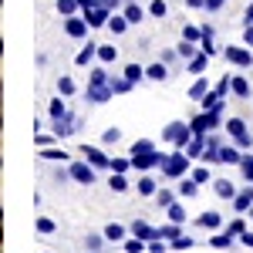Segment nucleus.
<instances>
[{
	"label": "nucleus",
	"mask_w": 253,
	"mask_h": 253,
	"mask_svg": "<svg viewBox=\"0 0 253 253\" xmlns=\"http://www.w3.org/2000/svg\"><path fill=\"white\" fill-rule=\"evenodd\" d=\"M223 61L236 68H253V47H223Z\"/></svg>",
	"instance_id": "nucleus-5"
},
{
	"label": "nucleus",
	"mask_w": 253,
	"mask_h": 253,
	"mask_svg": "<svg viewBox=\"0 0 253 253\" xmlns=\"http://www.w3.org/2000/svg\"><path fill=\"white\" fill-rule=\"evenodd\" d=\"M240 243H243V247H250V250H253V233H250V230H247V233L240 236Z\"/></svg>",
	"instance_id": "nucleus-54"
},
{
	"label": "nucleus",
	"mask_w": 253,
	"mask_h": 253,
	"mask_svg": "<svg viewBox=\"0 0 253 253\" xmlns=\"http://www.w3.org/2000/svg\"><path fill=\"white\" fill-rule=\"evenodd\" d=\"M44 162H71V156L64 152V149H54V145H47V149H41L38 152Z\"/></svg>",
	"instance_id": "nucleus-20"
},
{
	"label": "nucleus",
	"mask_w": 253,
	"mask_h": 253,
	"mask_svg": "<svg viewBox=\"0 0 253 253\" xmlns=\"http://www.w3.org/2000/svg\"><path fill=\"white\" fill-rule=\"evenodd\" d=\"M233 210H236V213H250V210H253V182L247 186V189H240V193H236Z\"/></svg>",
	"instance_id": "nucleus-10"
},
{
	"label": "nucleus",
	"mask_w": 253,
	"mask_h": 253,
	"mask_svg": "<svg viewBox=\"0 0 253 253\" xmlns=\"http://www.w3.org/2000/svg\"><path fill=\"white\" fill-rule=\"evenodd\" d=\"M108 189H112V193H128V179H125V172H112Z\"/></svg>",
	"instance_id": "nucleus-28"
},
{
	"label": "nucleus",
	"mask_w": 253,
	"mask_h": 253,
	"mask_svg": "<svg viewBox=\"0 0 253 253\" xmlns=\"http://www.w3.org/2000/svg\"><path fill=\"white\" fill-rule=\"evenodd\" d=\"M68 172H71V179L78 182V186H91L95 182V175H98V169L88 162V159H75V162H68Z\"/></svg>",
	"instance_id": "nucleus-3"
},
{
	"label": "nucleus",
	"mask_w": 253,
	"mask_h": 253,
	"mask_svg": "<svg viewBox=\"0 0 253 253\" xmlns=\"http://www.w3.org/2000/svg\"><path fill=\"white\" fill-rule=\"evenodd\" d=\"M210 247H216V250H230V247H233V236L230 233H213L210 236Z\"/></svg>",
	"instance_id": "nucleus-32"
},
{
	"label": "nucleus",
	"mask_w": 253,
	"mask_h": 253,
	"mask_svg": "<svg viewBox=\"0 0 253 253\" xmlns=\"http://www.w3.org/2000/svg\"><path fill=\"white\" fill-rule=\"evenodd\" d=\"M196 226H203V230H219V226H223V216L216 213V210H210V213L196 216Z\"/></svg>",
	"instance_id": "nucleus-16"
},
{
	"label": "nucleus",
	"mask_w": 253,
	"mask_h": 253,
	"mask_svg": "<svg viewBox=\"0 0 253 253\" xmlns=\"http://www.w3.org/2000/svg\"><path fill=\"white\" fill-rule=\"evenodd\" d=\"M135 193L138 196H156L159 193V182L152 179V175H142V179L135 182Z\"/></svg>",
	"instance_id": "nucleus-22"
},
{
	"label": "nucleus",
	"mask_w": 253,
	"mask_h": 253,
	"mask_svg": "<svg viewBox=\"0 0 253 253\" xmlns=\"http://www.w3.org/2000/svg\"><path fill=\"white\" fill-rule=\"evenodd\" d=\"M54 230H58V226H54V219H47V216H41V219H38V233L41 236H51Z\"/></svg>",
	"instance_id": "nucleus-43"
},
{
	"label": "nucleus",
	"mask_w": 253,
	"mask_h": 253,
	"mask_svg": "<svg viewBox=\"0 0 253 253\" xmlns=\"http://www.w3.org/2000/svg\"><path fill=\"white\" fill-rule=\"evenodd\" d=\"M243 44L253 47V24H247V31H243Z\"/></svg>",
	"instance_id": "nucleus-52"
},
{
	"label": "nucleus",
	"mask_w": 253,
	"mask_h": 253,
	"mask_svg": "<svg viewBox=\"0 0 253 253\" xmlns=\"http://www.w3.org/2000/svg\"><path fill=\"white\" fill-rule=\"evenodd\" d=\"M105 236H108V243H125V240L132 236V230L122 226V223H108V226H105Z\"/></svg>",
	"instance_id": "nucleus-13"
},
{
	"label": "nucleus",
	"mask_w": 253,
	"mask_h": 253,
	"mask_svg": "<svg viewBox=\"0 0 253 253\" xmlns=\"http://www.w3.org/2000/svg\"><path fill=\"white\" fill-rule=\"evenodd\" d=\"M240 169H243V175H247V179H253V156H250V152H243V159H240Z\"/></svg>",
	"instance_id": "nucleus-47"
},
{
	"label": "nucleus",
	"mask_w": 253,
	"mask_h": 253,
	"mask_svg": "<svg viewBox=\"0 0 253 253\" xmlns=\"http://www.w3.org/2000/svg\"><path fill=\"white\" fill-rule=\"evenodd\" d=\"M166 213H169V219H172V223H186V219H189V213H186V206H182L179 199H175V203L169 206V210H166Z\"/></svg>",
	"instance_id": "nucleus-30"
},
{
	"label": "nucleus",
	"mask_w": 253,
	"mask_h": 253,
	"mask_svg": "<svg viewBox=\"0 0 253 253\" xmlns=\"http://www.w3.org/2000/svg\"><path fill=\"white\" fill-rule=\"evenodd\" d=\"M98 61H101V64L118 61V47H115V44H98Z\"/></svg>",
	"instance_id": "nucleus-26"
},
{
	"label": "nucleus",
	"mask_w": 253,
	"mask_h": 253,
	"mask_svg": "<svg viewBox=\"0 0 253 253\" xmlns=\"http://www.w3.org/2000/svg\"><path fill=\"white\" fill-rule=\"evenodd\" d=\"M210 88H213V84H210V81H206L203 75H199V78H196L193 84H189V91H186V98H193V101H203V98L210 95Z\"/></svg>",
	"instance_id": "nucleus-15"
},
{
	"label": "nucleus",
	"mask_w": 253,
	"mask_h": 253,
	"mask_svg": "<svg viewBox=\"0 0 253 253\" xmlns=\"http://www.w3.org/2000/svg\"><path fill=\"white\" fill-rule=\"evenodd\" d=\"M169 75H172V68H169L166 61H152V64L145 68V78H149V81H156V84L169 81Z\"/></svg>",
	"instance_id": "nucleus-7"
},
{
	"label": "nucleus",
	"mask_w": 253,
	"mask_h": 253,
	"mask_svg": "<svg viewBox=\"0 0 253 253\" xmlns=\"http://www.w3.org/2000/svg\"><path fill=\"white\" fill-rule=\"evenodd\" d=\"M206 64H210V54H206V51H199L196 58L186 61V71H189L193 78H199V75H206Z\"/></svg>",
	"instance_id": "nucleus-11"
},
{
	"label": "nucleus",
	"mask_w": 253,
	"mask_h": 253,
	"mask_svg": "<svg viewBox=\"0 0 253 253\" xmlns=\"http://www.w3.org/2000/svg\"><path fill=\"white\" fill-rule=\"evenodd\" d=\"M226 132H230V135H243V132H247V122H243V118H230V122H226Z\"/></svg>",
	"instance_id": "nucleus-40"
},
{
	"label": "nucleus",
	"mask_w": 253,
	"mask_h": 253,
	"mask_svg": "<svg viewBox=\"0 0 253 253\" xmlns=\"http://www.w3.org/2000/svg\"><path fill=\"white\" fill-rule=\"evenodd\" d=\"M172 203H175V193H172V189H159V193H156V206H159V210H169Z\"/></svg>",
	"instance_id": "nucleus-35"
},
{
	"label": "nucleus",
	"mask_w": 253,
	"mask_h": 253,
	"mask_svg": "<svg viewBox=\"0 0 253 253\" xmlns=\"http://www.w3.org/2000/svg\"><path fill=\"white\" fill-rule=\"evenodd\" d=\"M189 247H196V236H179V240H172V250H189Z\"/></svg>",
	"instance_id": "nucleus-48"
},
{
	"label": "nucleus",
	"mask_w": 253,
	"mask_h": 253,
	"mask_svg": "<svg viewBox=\"0 0 253 253\" xmlns=\"http://www.w3.org/2000/svg\"><path fill=\"white\" fill-rule=\"evenodd\" d=\"M54 138H58V135H47V132H34V145H38V149H47V145H54Z\"/></svg>",
	"instance_id": "nucleus-45"
},
{
	"label": "nucleus",
	"mask_w": 253,
	"mask_h": 253,
	"mask_svg": "<svg viewBox=\"0 0 253 253\" xmlns=\"http://www.w3.org/2000/svg\"><path fill=\"white\" fill-rule=\"evenodd\" d=\"M47 118H51V122L68 118V105H64V98H51V105H47Z\"/></svg>",
	"instance_id": "nucleus-19"
},
{
	"label": "nucleus",
	"mask_w": 253,
	"mask_h": 253,
	"mask_svg": "<svg viewBox=\"0 0 253 253\" xmlns=\"http://www.w3.org/2000/svg\"><path fill=\"white\" fill-rule=\"evenodd\" d=\"M223 122V108H210V112H203V115H196L189 125H193V132L196 135H210L216 125Z\"/></svg>",
	"instance_id": "nucleus-2"
},
{
	"label": "nucleus",
	"mask_w": 253,
	"mask_h": 253,
	"mask_svg": "<svg viewBox=\"0 0 253 253\" xmlns=\"http://www.w3.org/2000/svg\"><path fill=\"white\" fill-rule=\"evenodd\" d=\"M189 135H196L189 122H172V125H166V128H162V138H166V142H172L175 149H186V145H189Z\"/></svg>",
	"instance_id": "nucleus-1"
},
{
	"label": "nucleus",
	"mask_w": 253,
	"mask_h": 253,
	"mask_svg": "<svg viewBox=\"0 0 253 253\" xmlns=\"http://www.w3.org/2000/svg\"><path fill=\"white\" fill-rule=\"evenodd\" d=\"M233 145H240V149H253V135H250V132H243V135L233 138Z\"/></svg>",
	"instance_id": "nucleus-50"
},
{
	"label": "nucleus",
	"mask_w": 253,
	"mask_h": 253,
	"mask_svg": "<svg viewBox=\"0 0 253 253\" xmlns=\"http://www.w3.org/2000/svg\"><path fill=\"white\" fill-rule=\"evenodd\" d=\"M95 58H98V44H95V41H88V44L81 47L78 54H75V64H78V68H88V64H91Z\"/></svg>",
	"instance_id": "nucleus-14"
},
{
	"label": "nucleus",
	"mask_w": 253,
	"mask_h": 253,
	"mask_svg": "<svg viewBox=\"0 0 253 253\" xmlns=\"http://www.w3.org/2000/svg\"><path fill=\"white\" fill-rule=\"evenodd\" d=\"M175 51H179V58L182 61H189V58H196V54H199V51H203V47H199V44H196V41H179V44H175Z\"/></svg>",
	"instance_id": "nucleus-21"
},
{
	"label": "nucleus",
	"mask_w": 253,
	"mask_h": 253,
	"mask_svg": "<svg viewBox=\"0 0 253 253\" xmlns=\"http://www.w3.org/2000/svg\"><path fill=\"white\" fill-rule=\"evenodd\" d=\"M230 95L233 98H250L253 95V84L243 75H233V88H230Z\"/></svg>",
	"instance_id": "nucleus-17"
},
{
	"label": "nucleus",
	"mask_w": 253,
	"mask_h": 253,
	"mask_svg": "<svg viewBox=\"0 0 253 253\" xmlns=\"http://www.w3.org/2000/svg\"><path fill=\"white\" fill-rule=\"evenodd\" d=\"M125 253H149V243L138 240V236H128L125 240Z\"/></svg>",
	"instance_id": "nucleus-34"
},
{
	"label": "nucleus",
	"mask_w": 253,
	"mask_h": 253,
	"mask_svg": "<svg viewBox=\"0 0 253 253\" xmlns=\"http://www.w3.org/2000/svg\"><path fill=\"white\" fill-rule=\"evenodd\" d=\"M78 128H81V118L78 115H68V118H61V122H54V135H58V138L75 135Z\"/></svg>",
	"instance_id": "nucleus-9"
},
{
	"label": "nucleus",
	"mask_w": 253,
	"mask_h": 253,
	"mask_svg": "<svg viewBox=\"0 0 253 253\" xmlns=\"http://www.w3.org/2000/svg\"><path fill=\"white\" fill-rule=\"evenodd\" d=\"M250 223H253V210H250Z\"/></svg>",
	"instance_id": "nucleus-56"
},
{
	"label": "nucleus",
	"mask_w": 253,
	"mask_h": 253,
	"mask_svg": "<svg viewBox=\"0 0 253 253\" xmlns=\"http://www.w3.org/2000/svg\"><path fill=\"white\" fill-rule=\"evenodd\" d=\"M182 3H186V7H193V10H203V7H206V0H182Z\"/></svg>",
	"instance_id": "nucleus-53"
},
{
	"label": "nucleus",
	"mask_w": 253,
	"mask_h": 253,
	"mask_svg": "<svg viewBox=\"0 0 253 253\" xmlns=\"http://www.w3.org/2000/svg\"><path fill=\"white\" fill-rule=\"evenodd\" d=\"M196 179V182H199V186H206V182H213V172H210V162H199V166H196L193 172H189Z\"/></svg>",
	"instance_id": "nucleus-27"
},
{
	"label": "nucleus",
	"mask_w": 253,
	"mask_h": 253,
	"mask_svg": "<svg viewBox=\"0 0 253 253\" xmlns=\"http://www.w3.org/2000/svg\"><path fill=\"white\" fill-rule=\"evenodd\" d=\"M125 17H128V24H142V17H145V10H142L138 3H128V7H125Z\"/></svg>",
	"instance_id": "nucleus-38"
},
{
	"label": "nucleus",
	"mask_w": 253,
	"mask_h": 253,
	"mask_svg": "<svg viewBox=\"0 0 253 253\" xmlns=\"http://www.w3.org/2000/svg\"><path fill=\"white\" fill-rule=\"evenodd\" d=\"M213 193H216V199H236V189L230 179H213Z\"/></svg>",
	"instance_id": "nucleus-12"
},
{
	"label": "nucleus",
	"mask_w": 253,
	"mask_h": 253,
	"mask_svg": "<svg viewBox=\"0 0 253 253\" xmlns=\"http://www.w3.org/2000/svg\"><path fill=\"white\" fill-rule=\"evenodd\" d=\"M132 236H138V240H145V243H152V240H159V226H152V223H145V219H135L132 226Z\"/></svg>",
	"instance_id": "nucleus-6"
},
{
	"label": "nucleus",
	"mask_w": 253,
	"mask_h": 253,
	"mask_svg": "<svg viewBox=\"0 0 253 253\" xmlns=\"http://www.w3.org/2000/svg\"><path fill=\"white\" fill-rule=\"evenodd\" d=\"M159 236H162V240H169V243L179 240V236H182V223H172V219H169V223H162V226H159Z\"/></svg>",
	"instance_id": "nucleus-23"
},
{
	"label": "nucleus",
	"mask_w": 253,
	"mask_h": 253,
	"mask_svg": "<svg viewBox=\"0 0 253 253\" xmlns=\"http://www.w3.org/2000/svg\"><path fill=\"white\" fill-rule=\"evenodd\" d=\"M203 152H206V135H196L193 142L186 145V156H189V159L196 162V159H203Z\"/></svg>",
	"instance_id": "nucleus-24"
},
{
	"label": "nucleus",
	"mask_w": 253,
	"mask_h": 253,
	"mask_svg": "<svg viewBox=\"0 0 253 253\" xmlns=\"http://www.w3.org/2000/svg\"><path fill=\"white\" fill-rule=\"evenodd\" d=\"M159 61H166V64L172 68L175 61H179V51H175V47H166V51H159Z\"/></svg>",
	"instance_id": "nucleus-46"
},
{
	"label": "nucleus",
	"mask_w": 253,
	"mask_h": 253,
	"mask_svg": "<svg viewBox=\"0 0 253 253\" xmlns=\"http://www.w3.org/2000/svg\"><path fill=\"white\" fill-rule=\"evenodd\" d=\"M118 142H122V128H105V132H101V145H105V149H112Z\"/></svg>",
	"instance_id": "nucleus-33"
},
{
	"label": "nucleus",
	"mask_w": 253,
	"mask_h": 253,
	"mask_svg": "<svg viewBox=\"0 0 253 253\" xmlns=\"http://www.w3.org/2000/svg\"><path fill=\"white\" fill-rule=\"evenodd\" d=\"M223 7H226V0H206V10H223Z\"/></svg>",
	"instance_id": "nucleus-51"
},
{
	"label": "nucleus",
	"mask_w": 253,
	"mask_h": 253,
	"mask_svg": "<svg viewBox=\"0 0 253 253\" xmlns=\"http://www.w3.org/2000/svg\"><path fill=\"white\" fill-rule=\"evenodd\" d=\"M75 91H78V84H75V78H68V75H61V78H58V95L71 98Z\"/></svg>",
	"instance_id": "nucleus-29"
},
{
	"label": "nucleus",
	"mask_w": 253,
	"mask_h": 253,
	"mask_svg": "<svg viewBox=\"0 0 253 253\" xmlns=\"http://www.w3.org/2000/svg\"><path fill=\"white\" fill-rule=\"evenodd\" d=\"M179 196H182V199H199V182H196L193 175H186V179L179 182Z\"/></svg>",
	"instance_id": "nucleus-18"
},
{
	"label": "nucleus",
	"mask_w": 253,
	"mask_h": 253,
	"mask_svg": "<svg viewBox=\"0 0 253 253\" xmlns=\"http://www.w3.org/2000/svg\"><path fill=\"white\" fill-rule=\"evenodd\" d=\"M247 230H250V226H247V219H243V213H240V216L233 219V223L226 226V233H230V236H243Z\"/></svg>",
	"instance_id": "nucleus-37"
},
{
	"label": "nucleus",
	"mask_w": 253,
	"mask_h": 253,
	"mask_svg": "<svg viewBox=\"0 0 253 253\" xmlns=\"http://www.w3.org/2000/svg\"><path fill=\"white\" fill-rule=\"evenodd\" d=\"M250 182H253V179H250Z\"/></svg>",
	"instance_id": "nucleus-57"
},
{
	"label": "nucleus",
	"mask_w": 253,
	"mask_h": 253,
	"mask_svg": "<svg viewBox=\"0 0 253 253\" xmlns=\"http://www.w3.org/2000/svg\"><path fill=\"white\" fill-rule=\"evenodd\" d=\"M88 27H91V24H88V17H68L64 20V34H68V38H84V34H88Z\"/></svg>",
	"instance_id": "nucleus-8"
},
{
	"label": "nucleus",
	"mask_w": 253,
	"mask_h": 253,
	"mask_svg": "<svg viewBox=\"0 0 253 253\" xmlns=\"http://www.w3.org/2000/svg\"><path fill=\"white\" fill-rule=\"evenodd\" d=\"M182 38L199 44V41H203V27H196V24H182Z\"/></svg>",
	"instance_id": "nucleus-39"
},
{
	"label": "nucleus",
	"mask_w": 253,
	"mask_h": 253,
	"mask_svg": "<svg viewBox=\"0 0 253 253\" xmlns=\"http://www.w3.org/2000/svg\"><path fill=\"white\" fill-rule=\"evenodd\" d=\"M75 10H78V0H58V14H68V17H75Z\"/></svg>",
	"instance_id": "nucleus-44"
},
{
	"label": "nucleus",
	"mask_w": 253,
	"mask_h": 253,
	"mask_svg": "<svg viewBox=\"0 0 253 253\" xmlns=\"http://www.w3.org/2000/svg\"><path fill=\"white\" fill-rule=\"evenodd\" d=\"M169 247H172V243L159 236V240H152V243H149V253H166V250H169Z\"/></svg>",
	"instance_id": "nucleus-49"
},
{
	"label": "nucleus",
	"mask_w": 253,
	"mask_h": 253,
	"mask_svg": "<svg viewBox=\"0 0 253 253\" xmlns=\"http://www.w3.org/2000/svg\"><path fill=\"white\" fill-rule=\"evenodd\" d=\"M118 3H122V0H101V7H108V10H112V7H118Z\"/></svg>",
	"instance_id": "nucleus-55"
},
{
	"label": "nucleus",
	"mask_w": 253,
	"mask_h": 253,
	"mask_svg": "<svg viewBox=\"0 0 253 253\" xmlns=\"http://www.w3.org/2000/svg\"><path fill=\"white\" fill-rule=\"evenodd\" d=\"M132 166H135L132 156H128V159H112V169H108V172H128Z\"/></svg>",
	"instance_id": "nucleus-42"
},
{
	"label": "nucleus",
	"mask_w": 253,
	"mask_h": 253,
	"mask_svg": "<svg viewBox=\"0 0 253 253\" xmlns=\"http://www.w3.org/2000/svg\"><path fill=\"white\" fill-rule=\"evenodd\" d=\"M105 243H108V236H105V233H88V236H84V247H88L91 253H98Z\"/></svg>",
	"instance_id": "nucleus-31"
},
{
	"label": "nucleus",
	"mask_w": 253,
	"mask_h": 253,
	"mask_svg": "<svg viewBox=\"0 0 253 253\" xmlns=\"http://www.w3.org/2000/svg\"><path fill=\"white\" fill-rule=\"evenodd\" d=\"M108 31H112L115 38H122V34L128 31V17H125V14H122V17H118V14H112V17H108Z\"/></svg>",
	"instance_id": "nucleus-25"
},
{
	"label": "nucleus",
	"mask_w": 253,
	"mask_h": 253,
	"mask_svg": "<svg viewBox=\"0 0 253 253\" xmlns=\"http://www.w3.org/2000/svg\"><path fill=\"white\" fill-rule=\"evenodd\" d=\"M81 159H88L95 169H112V159H108V152H105V145H78Z\"/></svg>",
	"instance_id": "nucleus-4"
},
{
	"label": "nucleus",
	"mask_w": 253,
	"mask_h": 253,
	"mask_svg": "<svg viewBox=\"0 0 253 253\" xmlns=\"http://www.w3.org/2000/svg\"><path fill=\"white\" fill-rule=\"evenodd\" d=\"M125 78L135 81V84H138V81H149V78H145V71H142L138 64H128V68H125Z\"/></svg>",
	"instance_id": "nucleus-41"
},
{
	"label": "nucleus",
	"mask_w": 253,
	"mask_h": 253,
	"mask_svg": "<svg viewBox=\"0 0 253 253\" xmlns=\"http://www.w3.org/2000/svg\"><path fill=\"white\" fill-rule=\"evenodd\" d=\"M166 14H169V3H166V0H152V3H149V17L162 20Z\"/></svg>",
	"instance_id": "nucleus-36"
}]
</instances>
